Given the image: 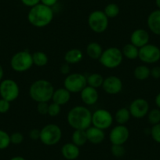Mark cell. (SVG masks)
<instances>
[{
    "instance_id": "8992f818",
    "label": "cell",
    "mask_w": 160,
    "mask_h": 160,
    "mask_svg": "<svg viewBox=\"0 0 160 160\" xmlns=\"http://www.w3.org/2000/svg\"><path fill=\"white\" fill-rule=\"evenodd\" d=\"M32 65V54L27 50L16 53L10 60V66L12 69L17 72H26L29 70Z\"/></svg>"
},
{
    "instance_id": "ee69618b",
    "label": "cell",
    "mask_w": 160,
    "mask_h": 160,
    "mask_svg": "<svg viewBox=\"0 0 160 160\" xmlns=\"http://www.w3.org/2000/svg\"><path fill=\"white\" fill-rule=\"evenodd\" d=\"M3 74H4V71L3 68H2V65L0 64V82L2 80V78H3Z\"/></svg>"
},
{
    "instance_id": "603a6c76",
    "label": "cell",
    "mask_w": 160,
    "mask_h": 160,
    "mask_svg": "<svg viewBox=\"0 0 160 160\" xmlns=\"http://www.w3.org/2000/svg\"><path fill=\"white\" fill-rule=\"evenodd\" d=\"M130 116H131V115H130L129 108H122L117 110L114 118L118 125H125L130 120Z\"/></svg>"
},
{
    "instance_id": "52a82bcc",
    "label": "cell",
    "mask_w": 160,
    "mask_h": 160,
    "mask_svg": "<svg viewBox=\"0 0 160 160\" xmlns=\"http://www.w3.org/2000/svg\"><path fill=\"white\" fill-rule=\"evenodd\" d=\"M108 19L104 11L94 10L88 17L89 27L95 33H103L108 27Z\"/></svg>"
},
{
    "instance_id": "2e32d148",
    "label": "cell",
    "mask_w": 160,
    "mask_h": 160,
    "mask_svg": "<svg viewBox=\"0 0 160 160\" xmlns=\"http://www.w3.org/2000/svg\"><path fill=\"white\" fill-rule=\"evenodd\" d=\"M81 99L86 105H93L98 102L99 99V93L98 90L93 87L87 86L82 91L80 92Z\"/></svg>"
},
{
    "instance_id": "7402d4cb",
    "label": "cell",
    "mask_w": 160,
    "mask_h": 160,
    "mask_svg": "<svg viewBox=\"0 0 160 160\" xmlns=\"http://www.w3.org/2000/svg\"><path fill=\"white\" fill-rule=\"evenodd\" d=\"M86 51H87V54L88 55L89 58L93 60L100 59L103 53L102 47L97 42H90L87 45Z\"/></svg>"
},
{
    "instance_id": "4dcf8cb0",
    "label": "cell",
    "mask_w": 160,
    "mask_h": 160,
    "mask_svg": "<svg viewBox=\"0 0 160 160\" xmlns=\"http://www.w3.org/2000/svg\"><path fill=\"white\" fill-rule=\"evenodd\" d=\"M10 144V135L4 130H0V150L7 148Z\"/></svg>"
},
{
    "instance_id": "7bdbcfd3",
    "label": "cell",
    "mask_w": 160,
    "mask_h": 160,
    "mask_svg": "<svg viewBox=\"0 0 160 160\" xmlns=\"http://www.w3.org/2000/svg\"><path fill=\"white\" fill-rule=\"evenodd\" d=\"M155 102L156 106L158 107V108L160 109V93H158V94L156 95V97H155Z\"/></svg>"
},
{
    "instance_id": "7a4b0ae2",
    "label": "cell",
    "mask_w": 160,
    "mask_h": 160,
    "mask_svg": "<svg viewBox=\"0 0 160 160\" xmlns=\"http://www.w3.org/2000/svg\"><path fill=\"white\" fill-rule=\"evenodd\" d=\"M53 15L52 7L39 3L30 9L28 13V21L34 27L44 28L52 22Z\"/></svg>"
},
{
    "instance_id": "9c48e42d",
    "label": "cell",
    "mask_w": 160,
    "mask_h": 160,
    "mask_svg": "<svg viewBox=\"0 0 160 160\" xmlns=\"http://www.w3.org/2000/svg\"><path fill=\"white\" fill-rule=\"evenodd\" d=\"M19 94V86L14 80L7 78L0 82V96L2 99L12 102L18 99Z\"/></svg>"
},
{
    "instance_id": "e575fe53",
    "label": "cell",
    "mask_w": 160,
    "mask_h": 160,
    "mask_svg": "<svg viewBox=\"0 0 160 160\" xmlns=\"http://www.w3.org/2000/svg\"><path fill=\"white\" fill-rule=\"evenodd\" d=\"M24 141V136L20 132H15L10 135V143L15 145L21 144Z\"/></svg>"
},
{
    "instance_id": "74e56055",
    "label": "cell",
    "mask_w": 160,
    "mask_h": 160,
    "mask_svg": "<svg viewBox=\"0 0 160 160\" xmlns=\"http://www.w3.org/2000/svg\"><path fill=\"white\" fill-rule=\"evenodd\" d=\"M29 138L33 141L39 140L40 138V130L38 129H32L29 132Z\"/></svg>"
},
{
    "instance_id": "cb8c5ba5",
    "label": "cell",
    "mask_w": 160,
    "mask_h": 160,
    "mask_svg": "<svg viewBox=\"0 0 160 160\" xmlns=\"http://www.w3.org/2000/svg\"><path fill=\"white\" fill-rule=\"evenodd\" d=\"M87 137L86 130H75L72 135V142L78 147L83 146L87 142Z\"/></svg>"
},
{
    "instance_id": "4fadbf2b",
    "label": "cell",
    "mask_w": 160,
    "mask_h": 160,
    "mask_svg": "<svg viewBox=\"0 0 160 160\" xmlns=\"http://www.w3.org/2000/svg\"><path fill=\"white\" fill-rule=\"evenodd\" d=\"M129 111L131 116L136 118H142L148 115L149 112L148 102L143 98H137L130 104Z\"/></svg>"
},
{
    "instance_id": "e0dca14e",
    "label": "cell",
    "mask_w": 160,
    "mask_h": 160,
    "mask_svg": "<svg viewBox=\"0 0 160 160\" xmlns=\"http://www.w3.org/2000/svg\"><path fill=\"white\" fill-rule=\"evenodd\" d=\"M87 141L93 144H99L104 141L105 138L104 131L101 129L98 128L93 126H90L88 129L86 130Z\"/></svg>"
},
{
    "instance_id": "3957f363",
    "label": "cell",
    "mask_w": 160,
    "mask_h": 160,
    "mask_svg": "<svg viewBox=\"0 0 160 160\" xmlns=\"http://www.w3.org/2000/svg\"><path fill=\"white\" fill-rule=\"evenodd\" d=\"M54 90L53 86L48 80L38 79L31 85L29 95L31 98L37 103L49 102L52 100Z\"/></svg>"
},
{
    "instance_id": "b9f144b4",
    "label": "cell",
    "mask_w": 160,
    "mask_h": 160,
    "mask_svg": "<svg viewBox=\"0 0 160 160\" xmlns=\"http://www.w3.org/2000/svg\"><path fill=\"white\" fill-rule=\"evenodd\" d=\"M60 71H61V72L62 74L68 75L69 74V72H70V67H69V64H67V63L62 64L61 68H60Z\"/></svg>"
},
{
    "instance_id": "836d02e7",
    "label": "cell",
    "mask_w": 160,
    "mask_h": 160,
    "mask_svg": "<svg viewBox=\"0 0 160 160\" xmlns=\"http://www.w3.org/2000/svg\"><path fill=\"white\" fill-rule=\"evenodd\" d=\"M61 106L59 104H56V103L53 102L51 104H49V109H48V115L51 117H56L61 112Z\"/></svg>"
},
{
    "instance_id": "d6a6232c",
    "label": "cell",
    "mask_w": 160,
    "mask_h": 160,
    "mask_svg": "<svg viewBox=\"0 0 160 160\" xmlns=\"http://www.w3.org/2000/svg\"><path fill=\"white\" fill-rule=\"evenodd\" d=\"M150 133L152 139L156 143L160 144V122L152 126V129L150 130Z\"/></svg>"
},
{
    "instance_id": "4316f807",
    "label": "cell",
    "mask_w": 160,
    "mask_h": 160,
    "mask_svg": "<svg viewBox=\"0 0 160 160\" xmlns=\"http://www.w3.org/2000/svg\"><path fill=\"white\" fill-rule=\"evenodd\" d=\"M87 86L93 87L95 89H98L99 87H102V84L104 82V79L102 75L99 73H93L90 74L87 77Z\"/></svg>"
},
{
    "instance_id": "7dc6e473",
    "label": "cell",
    "mask_w": 160,
    "mask_h": 160,
    "mask_svg": "<svg viewBox=\"0 0 160 160\" xmlns=\"http://www.w3.org/2000/svg\"><path fill=\"white\" fill-rule=\"evenodd\" d=\"M135 160H138V159H135Z\"/></svg>"
},
{
    "instance_id": "ba28073f",
    "label": "cell",
    "mask_w": 160,
    "mask_h": 160,
    "mask_svg": "<svg viewBox=\"0 0 160 160\" xmlns=\"http://www.w3.org/2000/svg\"><path fill=\"white\" fill-rule=\"evenodd\" d=\"M87 86V78L82 74H68L64 81V87L71 93H80Z\"/></svg>"
},
{
    "instance_id": "ab89813d",
    "label": "cell",
    "mask_w": 160,
    "mask_h": 160,
    "mask_svg": "<svg viewBox=\"0 0 160 160\" xmlns=\"http://www.w3.org/2000/svg\"><path fill=\"white\" fill-rule=\"evenodd\" d=\"M151 76L154 78H160V67L155 66L151 69Z\"/></svg>"
},
{
    "instance_id": "f6af8a7d",
    "label": "cell",
    "mask_w": 160,
    "mask_h": 160,
    "mask_svg": "<svg viewBox=\"0 0 160 160\" xmlns=\"http://www.w3.org/2000/svg\"><path fill=\"white\" fill-rule=\"evenodd\" d=\"M10 160H26V159L22 156H14L12 158H10Z\"/></svg>"
},
{
    "instance_id": "44dd1931",
    "label": "cell",
    "mask_w": 160,
    "mask_h": 160,
    "mask_svg": "<svg viewBox=\"0 0 160 160\" xmlns=\"http://www.w3.org/2000/svg\"><path fill=\"white\" fill-rule=\"evenodd\" d=\"M83 58L82 52L78 49H71L64 54V61L68 64H78Z\"/></svg>"
},
{
    "instance_id": "30bf717a",
    "label": "cell",
    "mask_w": 160,
    "mask_h": 160,
    "mask_svg": "<svg viewBox=\"0 0 160 160\" xmlns=\"http://www.w3.org/2000/svg\"><path fill=\"white\" fill-rule=\"evenodd\" d=\"M113 116L109 111L100 108L92 113V125L104 130L113 123Z\"/></svg>"
},
{
    "instance_id": "6da1fadb",
    "label": "cell",
    "mask_w": 160,
    "mask_h": 160,
    "mask_svg": "<svg viewBox=\"0 0 160 160\" xmlns=\"http://www.w3.org/2000/svg\"><path fill=\"white\" fill-rule=\"evenodd\" d=\"M67 120L74 130H86L92 125V112L85 106H75L68 112Z\"/></svg>"
},
{
    "instance_id": "f35d334b",
    "label": "cell",
    "mask_w": 160,
    "mask_h": 160,
    "mask_svg": "<svg viewBox=\"0 0 160 160\" xmlns=\"http://www.w3.org/2000/svg\"><path fill=\"white\" fill-rule=\"evenodd\" d=\"M21 1L24 6L30 8L40 3V0H21Z\"/></svg>"
},
{
    "instance_id": "1f68e13d",
    "label": "cell",
    "mask_w": 160,
    "mask_h": 160,
    "mask_svg": "<svg viewBox=\"0 0 160 160\" xmlns=\"http://www.w3.org/2000/svg\"><path fill=\"white\" fill-rule=\"evenodd\" d=\"M111 152L116 158H121L125 155L126 149L123 145H121V144H112Z\"/></svg>"
},
{
    "instance_id": "bcb514c9",
    "label": "cell",
    "mask_w": 160,
    "mask_h": 160,
    "mask_svg": "<svg viewBox=\"0 0 160 160\" xmlns=\"http://www.w3.org/2000/svg\"><path fill=\"white\" fill-rule=\"evenodd\" d=\"M155 4H156L157 7L160 10V0H155Z\"/></svg>"
},
{
    "instance_id": "7c38bea8",
    "label": "cell",
    "mask_w": 160,
    "mask_h": 160,
    "mask_svg": "<svg viewBox=\"0 0 160 160\" xmlns=\"http://www.w3.org/2000/svg\"><path fill=\"white\" fill-rule=\"evenodd\" d=\"M130 130L125 125H118L114 127L109 133V141L112 144L123 145L129 139Z\"/></svg>"
},
{
    "instance_id": "d4e9b609",
    "label": "cell",
    "mask_w": 160,
    "mask_h": 160,
    "mask_svg": "<svg viewBox=\"0 0 160 160\" xmlns=\"http://www.w3.org/2000/svg\"><path fill=\"white\" fill-rule=\"evenodd\" d=\"M122 53L123 57L129 60H135L138 58V55H139V48L135 47L132 43L126 44L123 47H122Z\"/></svg>"
},
{
    "instance_id": "9a60e30c",
    "label": "cell",
    "mask_w": 160,
    "mask_h": 160,
    "mask_svg": "<svg viewBox=\"0 0 160 160\" xmlns=\"http://www.w3.org/2000/svg\"><path fill=\"white\" fill-rule=\"evenodd\" d=\"M150 36L148 32L142 28H138L133 31L130 35V43L138 48L144 47L149 42Z\"/></svg>"
},
{
    "instance_id": "5bb4252c",
    "label": "cell",
    "mask_w": 160,
    "mask_h": 160,
    "mask_svg": "<svg viewBox=\"0 0 160 160\" xmlns=\"http://www.w3.org/2000/svg\"><path fill=\"white\" fill-rule=\"evenodd\" d=\"M122 82L120 78L112 75L104 78L101 87L108 94L115 95L122 91Z\"/></svg>"
},
{
    "instance_id": "8fae6325",
    "label": "cell",
    "mask_w": 160,
    "mask_h": 160,
    "mask_svg": "<svg viewBox=\"0 0 160 160\" xmlns=\"http://www.w3.org/2000/svg\"><path fill=\"white\" fill-rule=\"evenodd\" d=\"M138 58L144 64H155L160 60V49L153 44H147L139 48Z\"/></svg>"
},
{
    "instance_id": "8d00e7d4",
    "label": "cell",
    "mask_w": 160,
    "mask_h": 160,
    "mask_svg": "<svg viewBox=\"0 0 160 160\" xmlns=\"http://www.w3.org/2000/svg\"><path fill=\"white\" fill-rule=\"evenodd\" d=\"M10 108V102L5 99H0V113L5 114Z\"/></svg>"
},
{
    "instance_id": "d6986e66",
    "label": "cell",
    "mask_w": 160,
    "mask_h": 160,
    "mask_svg": "<svg viewBox=\"0 0 160 160\" xmlns=\"http://www.w3.org/2000/svg\"><path fill=\"white\" fill-rule=\"evenodd\" d=\"M61 154L67 160H75L80 155L79 147L72 142L64 144L61 148Z\"/></svg>"
},
{
    "instance_id": "ffe728a7",
    "label": "cell",
    "mask_w": 160,
    "mask_h": 160,
    "mask_svg": "<svg viewBox=\"0 0 160 160\" xmlns=\"http://www.w3.org/2000/svg\"><path fill=\"white\" fill-rule=\"evenodd\" d=\"M71 99V93L65 88H59L54 90L52 96L53 102L62 106L67 104Z\"/></svg>"
},
{
    "instance_id": "d590c367",
    "label": "cell",
    "mask_w": 160,
    "mask_h": 160,
    "mask_svg": "<svg viewBox=\"0 0 160 160\" xmlns=\"http://www.w3.org/2000/svg\"><path fill=\"white\" fill-rule=\"evenodd\" d=\"M48 102H39L37 104V111L40 115H48Z\"/></svg>"
},
{
    "instance_id": "277c9868",
    "label": "cell",
    "mask_w": 160,
    "mask_h": 160,
    "mask_svg": "<svg viewBox=\"0 0 160 160\" xmlns=\"http://www.w3.org/2000/svg\"><path fill=\"white\" fill-rule=\"evenodd\" d=\"M62 138V130L59 126L53 123L47 124L40 130L39 140L47 146L58 144Z\"/></svg>"
},
{
    "instance_id": "f546056e",
    "label": "cell",
    "mask_w": 160,
    "mask_h": 160,
    "mask_svg": "<svg viewBox=\"0 0 160 160\" xmlns=\"http://www.w3.org/2000/svg\"><path fill=\"white\" fill-rule=\"evenodd\" d=\"M148 120L152 126L158 124L160 122V109L154 108L149 111L148 113Z\"/></svg>"
},
{
    "instance_id": "5b68a950",
    "label": "cell",
    "mask_w": 160,
    "mask_h": 160,
    "mask_svg": "<svg viewBox=\"0 0 160 160\" xmlns=\"http://www.w3.org/2000/svg\"><path fill=\"white\" fill-rule=\"evenodd\" d=\"M123 60L122 50L117 47H109L103 51L99 61L104 67L109 69L118 68Z\"/></svg>"
},
{
    "instance_id": "83f0119b",
    "label": "cell",
    "mask_w": 160,
    "mask_h": 160,
    "mask_svg": "<svg viewBox=\"0 0 160 160\" xmlns=\"http://www.w3.org/2000/svg\"><path fill=\"white\" fill-rule=\"evenodd\" d=\"M32 60H33V64L37 67H43L47 65L48 63L49 58L47 53L42 51H37L32 54Z\"/></svg>"
},
{
    "instance_id": "f1b7e54d",
    "label": "cell",
    "mask_w": 160,
    "mask_h": 160,
    "mask_svg": "<svg viewBox=\"0 0 160 160\" xmlns=\"http://www.w3.org/2000/svg\"><path fill=\"white\" fill-rule=\"evenodd\" d=\"M119 7L116 3H109L104 8V12L108 18H115L119 14Z\"/></svg>"
},
{
    "instance_id": "60d3db41",
    "label": "cell",
    "mask_w": 160,
    "mask_h": 160,
    "mask_svg": "<svg viewBox=\"0 0 160 160\" xmlns=\"http://www.w3.org/2000/svg\"><path fill=\"white\" fill-rule=\"evenodd\" d=\"M58 0H40V3L47 6L49 7H52L58 2Z\"/></svg>"
},
{
    "instance_id": "484cf974",
    "label": "cell",
    "mask_w": 160,
    "mask_h": 160,
    "mask_svg": "<svg viewBox=\"0 0 160 160\" xmlns=\"http://www.w3.org/2000/svg\"><path fill=\"white\" fill-rule=\"evenodd\" d=\"M133 75L135 78L140 81H144L146 80L151 75V69L148 66L144 65H138V67L135 68L133 71Z\"/></svg>"
},
{
    "instance_id": "ac0fdd59",
    "label": "cell",
    "mask_w": 160,
    "mask_h": 160,
    "mask_svg": "<svg viewBox=\"0 0 160 160\" xmlns=\"http://www.w3.org/2000/svg\"><path fill=\"white\" fill-rule=\"evenodd\" d=\"M147 24L149 30L156 35H160V10H155L148 15Z\"/></svg>"
}]
</instances>
